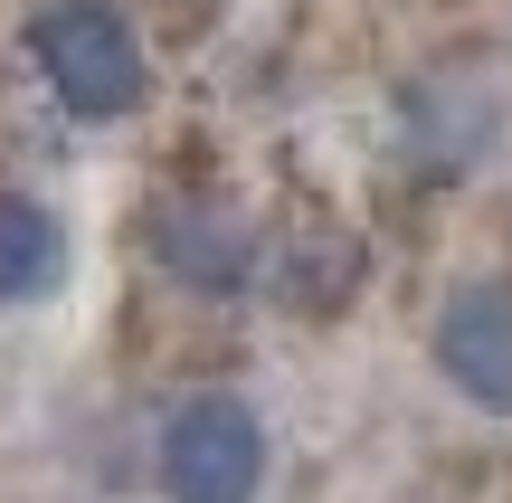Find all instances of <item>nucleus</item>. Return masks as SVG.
<instances>
[{
  "label": "nucleus",
  "instance_id": "4",
  "mask_svg": "<svg viewBox=\"0 0 512 503\" xmlns=\"http://www.w3.org/2000/svg\"><path fill=\"white\" fill-rule=\"evenodd\" d=\"M437 380L484 418H512V276H465L456 295L437 304Z\"/></svg>",
  "mask_w": 512,
  "mask_h": 503
},
{
  "label": "nucleus",
  "instance_id": "1",
  "mask_svg": "<svg viewBox=\"0 0 512 503\" xmlns=\"http://www.w3.org/2000/svg\"><path fill=\"white\" fill-rule=\"evenodd\" d=\"M29 57L76 124H124L152 105V48L124 0H48L29 19Z\"/></svg>",
  "mask_w": 512,
  "mask_h": 503
},
{
  "label": "nucleus",
  "instance_id": "2",
  "mask_svg": "<svg viewBox=\"0 0 512 503\" xmlns=\"http://www.w3.org/2000/svg\"><path fill=\"white\" fill-rule=\"evenodd\" d=\"M162 503H256L266 494V418L228 390H200L162 418V447H152Z\"/></svg>",
  "mask_w": 512,
  "mask_h": 503
},
{
  "label": "nucleus",
  "instance_id": "6",
  "mask_svg": "<svg viewBox=\"0 0 512 503\" xmlns=\"http://www.w3.org/2000/svg\"><path fill=\"white\" fill-rule=\"evenodd\" d=\"M67 276V228L57 209H38L29 190H0V314L10 304H38Z\"/></svg>",
  "mask_w": 512,
  "mask_h": 503
},
{
  "label": "nucleus",
  "instance_id": "5",
  "mask_svg": "<svg viewBox=\"0 0 512 503\" xmlns=\"http://www.w3.org/2000/svg\"><path fill=\"white\" fill-rule=\"evenodd\" d=\"M399 143H408V162H437V171H456V162H475L484 143H494V95L484 86H465V76H427V86H408L399 95Z\"/></svg>",
  "mask_w": 512,
  "mask_h": 503
},
{
  "label": "nucleus",
  "instance_id": "3",
  "mask_svg": "<svg viewBox=\"0 0 512 503\" xmlns=\"http://www.w3.org/2000/svg\"><path fill=\"white\" fill-rule=\"evenodd\" d=\"M143 247H152V266H162L181 295H209V304L247 295L256 266H266V228H256L238 200H219V190H171V200H152Z\"/></svg>",
  "mask_w": 512,
  "mask_h": 503
}]
</instances>
